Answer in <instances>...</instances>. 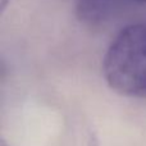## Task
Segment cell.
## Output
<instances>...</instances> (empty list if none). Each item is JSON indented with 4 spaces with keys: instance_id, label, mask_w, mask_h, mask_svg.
I'll return each mask as SVG.
<instances>
[{
    "instance_id": "1",
    "label": "cell",
    "mask_w": 146,
    "mask_h": 146,
    "mask_svg": "<svg viewBox=\"0 0 146 146\" xmlns=\"http://www.w3.org/2000/svg\"><path fill=\"white\" fill-rule=\"evenodd\" d=\"M103 74L113 91L127 98H146V23L119 31L103 59Z\"/></svg>"
},
{
    "instance_id": "2",
    "label": "cell",
    "mask_w": 146,
    "mask_h": 146,
    "mask_svg": "<svg viewBox=\"0 0 146 146\" xmlns=\"http://www.w3.org/2000/svg\"><path fill=\"white\" fill-rule=\"evenodd\" d=\"M127 0H74L76 14L82 23L99 27L115 17Z\"/></svg>"
},
{
    "instance_id": "3",
    "label": "cell",
    "mask_w": 146,
    "mask_h": 146,
    "mask_svg": "<svg viewBox=\"0 0 146 146\" xmlns=\"http://www.w3.org/2000/svg\"><path fill=\"white\" fill-rule=\"evenodd\" d=\"M7 1H8V0H1V8H3V10H4L5 7H7Z\"/></svg>"
},
{
    "instance_id": "4",
    "label": "cell",
    "mask_w": 146,
    "mask_h": 146,
    "mask_svg": "<svg viewBox=\"0 0 146 146\" xmlns=\"http://www.w3.org/2000/svg\"><path fill=\"white\" fill-rule=\"evenodd\" d=\"M133 1H137V3H142V4H146V0H133Z\"/></svg>"
}]
</instances>
